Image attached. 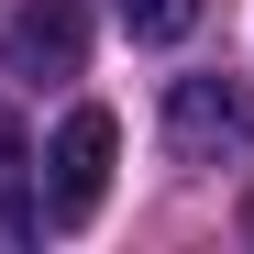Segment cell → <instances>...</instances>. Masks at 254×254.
<instances>
[{"label":"cell","instance_id":"obj_1","mask_svg":"<svg viewBox=\"0 0 254 254\" xmlns=\"http://www.w3.org/2000/svg\"><path fill=\"white\" fill-rule=\"evenodd\" d=\"M111 155H122V122H111V111H66V122H56V144H45V221H56V232L100 221Z\"/></svg>","mask_w":254,"mask_h":254},{"label":"cell","instance_id":"obj_3","mask_svg":"<svg viewBox=\"0 0 254 254\" xmlns=\"http://www.w3.org/2000/svg\"><path fill=\"white\" fill-rule=\"evenodd\" d=\"M77 56H89V11L77 0H22L0 22V66L11 77H77Z\"/></svg>","mask_w":254,"mask_h":254},{"label":"cell","instance_id":"obj_5","mask_svg":"<svg viewBox=\"0 0 254 254\" xmlns=\"http://www.w3.org/2000/svg\"><path fill=\"white\" fill-rule=\"evenodd\" d=\"M111 11H122V33H133V45H188L210 0H111Z\"/></svg>","mask_w":254,"mask_h":254},{"label":"cell","instance_id":"obj_2","mask_svg":"<svg viewBox=\"0 0 254 254\" xmlns=\"http://www.w3.org/2000/svg\"><path fill=\"white\" fill-rule=\"evenodd\" d=\"M166 155L177 166H243L254 155V100L232 77H177L166 89Z\"/></svg>","mask_w":254,"mask_h":254},{"label":"cell","instance_id":"obj_4","mask_svg":"<svg viewBox=\"0 0 254 254\" xmlns=\"http://www.w3.org/2000/svg\"><path fill=\"white\" fill-rule=\"evenodd\" d=\"M0 232H33V144L11 111H0Z\"/></svg>","mask_w":254,"mask_h":254}]
</instances>
